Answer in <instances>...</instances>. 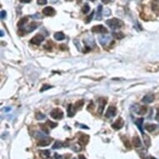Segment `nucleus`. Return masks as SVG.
Returning <instances> with one entry per match:
<instances>
[{"label": "nucleus", "instance_id": "obj_1", "mask_svg": "<svg viewBox=\"0 0 159 159\" xmlns=\"http://www.w3.org/2000/svg\"><path fill=\"white\" fill-rule=\"evenodd\" d=\"M106 24L108 27H110L112 30H115L122 28L123 25V23L120 19L114 17V19H108L106 21Z\"/></svg>", "mask_w": 159, "mask_h": 159}, {"label": "nucleus", "instance_id": "obj_2", "mask_svg": "<svg viewBox=\"0 0 159 159\" xmlns=\"http://www.w3.org/2000/svg\"><path fill=\"white\" fill-rule=\"evenodd\" d=\"M39 25V23H38L36 22L31 23L29 26H27L25 29H19V33H31V32L34 31L37 29L38 26Z\"/></svg>", "mask_w": 159, "mask_h": 159}, {"label": "nucleus", "instance_id": "obj_3", "mask_svg": "<svg viewBox=\"0 0 159 159\" xmlns=\"http://www.w3.org/2000/svg\"><path fill=\"white\" fill-rule=\"evenodd\" d=\"M50 116L54 119H57V120L62 119L63 117V112L60 108H55L50 112Z\"/></svg>", "mask_w": 159, "mask_h": 159}, {"label": "nucleus", "instance_id": "obj_4", "mask_svg": "<svg viewBox=\"0 0 159 159\" xmlns=\"http://www.w3.org/2000/svg\"><path fill=\"white\" fill-rule=\"evenodd\" d=\"M91 31H92V33H103V34L108 33V29L102 25L93 26V28H92Z\"/></svg>", "mask_w": 159, "mask_h": 159}, {"label": "nucleus", "instance_id": "obj_5", "mask_svg": "<svg viewBox=\"0 0 159 159\" xmlns=\"http://www.w3.org/2000/svg\"><path fill=\"white\" fill-rule=\"evenodd\" d=\"M117 113V108L114 106H109L108 108L107 109V111L105 112V117L107 118H112L116 115Z\"/></svg>", "mask_w": 159, "mask_h": 159}, {"label": "nucleus", "instance_id": "obj_6", "mask_svg": "<svg viewBox=\"0 0 159 159\" xmlns=\"http://www.w3.org/2000/svg\"><path fill=\"white\" fill-rule=\"evenodd\" d=\"M44 40V37L43 36L42 34H37L35 36L31 38L30 40V43L32 44H34V45H40L41 43Z\"/></svg>", "mask_w": 159, "mask_h": 159}, {"label": "nucleus", "instance_id": "obj_7", "mask_svg": "<svg viewBox=\"0 0 159 159\" xmlns=\"http://www.w3.org/2000/svg\"><path fill=\"white\" fill-rule=\"evenodd\" d=\"M123 125H124V121H123L121 117H119V118L115 121V122H113L112 124V128L115 130H119L122 128Z\"/></svg>", "mask_w": 159, "mask_h": 159}, {"label": "nucleus", "instance_id": "obj_8", "mask_svg": "<svg viewBox=\"0 0 159 159\" xmlns=\"http://www.w3.org/2000/svg\"><path fill=\"white\" fill-rule=\"evenodd\" d=\"M98 41L102 46H106L111 41V37L108 34H102L98 37Z\"/></svg>", "mask_w": 159, "mask_h": 159}, {"label": "nucleus", "instance_id": "obj_9", "mask_svg": "<svg viewBox=\"0 0 159 159\" xmlns=\"http://www.w3.org/2000/svg\"><path fill=\"white\" fill-rule=\"evenodd\" d=\"M99 105H98V112L99 113L100 115H102L103 113V111H104V108H105V105L107 104V100L105 98H100L99 100Z\"/></svg>", "mask_w": 159, "mask_h": 159}, {"label": "nucleus", "instance_id": "obj_10", "mask_svg": "<svg viewBox=\"0 0 159 159\" xmlns=\"http://www.w3.org/2000/svg\"><path fill=\"white\" fill-rule=\"evenodd\" d=\"M52 142V139L50 137H43V138L39 139V141L38 142V146H40V147H45V146H48Z\"/></svg>", "mask_w": 159, "mask_h": 159}, {"label": "nucleus", "instance_id": "obj_11", "mask_svg": "<svg viewBox=\"0 0 159 159\" xmlns=\"http://www.w3.org/2000/svg\"><path fill=\"white\" fill-rule=\"evenodd\" d=\"M43 13L46 16H54V15H55L56 11L52 7L48 6V7H46V8H44L43 9Z\"/></svg>", "mask_w": 159, "mask_h": 159}, {"label": "nucleus", "instance_id": "obj_12", "mask_svg": "<svg viewBox=\"0 0 159 159\" xmlns=\"http://www.w3.org/2000/svg\"><path fill=\"white\" fill-rule=\"evenodd\" d=\"M135 112H137V114H139V115H143L147 112V108L146 106H137L135 107Z\"/></svg>", "mask_w": 159, "mask_h": 159}, {"label": "nucleus", "instance_id": "obj_13", "mask_svg": "<svg viewBox=\"0 0 159 159\" xmlns=\"http://www.w3.org/2000/svg\"><path fill=\"white\" fill-rule=\"evenodd\" d=\"M154 95L152 94V93H149V94H147L145 95V96L143 98V102L144 103H151V102H153L154 101Z\"/></svg>", "mask_w": 159, "mask_h": 159}, {"label": "nucleus", "instance_id": "obj_14", "mask_svg": "<svg viewBox=\"0 0 159 159\" xmlns=\"http://www.w3.org/2000/svg\"><path fill=\"white\" fill-rule=\"evenodd\" d=\"M132 143L133 147H137V148L142 147V143H141V140H140L138 136H134V137H132Z\"/></svg>", "mask_w": 159, "mask_h": 159}, {"label": "nucleus", "instance_id": "obj_15", "mask_svg": "<svg viewBox=\"0 0 159 159\" xmlns=\"http://www.w3.org/2000/svg\"><path fill=\"white\" fill-rule=\"evenodd\" d=\"M146 70L149 73H157L159 71L158 65H149L146 67Z\"/></svg>", "mask_w": 159, "mask_h": 159}, {"label": "nucleus", "instance_id": "obj_16", "mask_svg": "<svg viewBox=\"0 0 159 159\" xmlns=\"http://www.w3.org/2000/svg\"><path fill=\"white\" fill-rule=\"evenodd\" d=\"M28 19H29L28 17H23L19 21V23H17V27L19 28V29H23V27L25 26V23H28Z\"/></svg>", "mask_w": 159, "mask_h": 159}, {"label": "nucleus", "instance_id": "obj_17", "mask_svg": "<svg viewBox=\"0 0 159 159\" xmlns=\"http://www.w3.org/2000/svg\"><path fill=\"white\" fill-rule=\"evenodd\" d=\"M39 156L43 159H48L50 157V152L48 150H41L39 152Z\"/></svg>", "mask_w": 159, "mask_h": 159}, {"label": "nucleus", "instance_id": "obj_18", "mask_svg": "<svg viewBox=\"0 0 159 159\" xmlns=\"http://www.w3.org/2000/svg\"><path fill=\"white\" fill-rule=\"evenodd\" d=\"M88 140H89V136L87 135V134H82L79 137V141L82 143L83 145H86L88 143Z\"/></svg>", "mask_w": 159, "mask_h": 159}, {"label": "nucleus", "instance_id": "obj_19", "mask_svg": "<svg viewBox=\"0 0 159 159\" xmlns=\"http://www.w3.org/2000/svg\"><path fill=\"white\" fill-rule=\"evenodd\" d=\"M75 108H74V106L73 104H69L68 107V117H73L74 114H75Z\"/></svg>", "mask_w": 159, "mask_h": 159}, {"label": "nucleus", "instance_id": "obj_20", "mask_svg": "<svg viewBox=\"0 0 159 159\" xmlns=\"http://www.w3.org/2000/svg\"><path fill=\"white\" fill-rule=\"evenodd\" d=\"M54 37L56 40L58 41H62L65 38V35L63 34V33H62V32H57L56 33H54Z\"/></svg>", "mask_w": 159, "mask_h": 159}, {"label": "nucleus", "instance_id": "obj_21", "mask_svg": "<svg viewBox=\"0 0 159 159\" xmlns=\"http://www.w3.org/2000/svg\"><path fill=\"white\" fill-rule=\"evenodd\" d=\"M143 139H144V143L146 145V147H149L151 146V138L150 137L147 135V134H144V132L143 133Z\"/></svg>", "mask_w": 159, "mask_h": 159}, {"label": "nucleus", "instance_id": "obj_22", "mask_svg": "<svg viewBox=\"0 0 159 159\" xmlns=\"http://www.w3.org/2000/svg\"><path fill=\"white\" fill-rule=\"evenodd\" d=\"M145 129H146L147 132H153V131L157 128V126L155 125V124H150V123H147L146 125H145Z\"/></svg>", "mask_w": 159, "mask_h": 159}, {"label": "nucleus", "instance_id": "obj_23", "mask_svg": "<svg viewBox=\"0 0 159 159\" xmlns=\"http://www.w3.org/2000/svg\"><path fill=\"white\" fill-rule=\"evenodd\" d=\"M143 118H138L135 121V123L136 125L137 126V128H138V129L141 131V132L143 133Z\"/></svg>", "mask_w": 159, "mask_h": 159}, {"label": "nucleus", "instance_id": "obj_24", "mask_svg": "<svg viewBox=\"0 0 159 159\" xmlns=\"http://www.w3.org/2000/svg\"><path fill=\"white\" fill-rule=\"evenodd\" d=\"M102 6L99 4L98 6V11H97V17L96 19L97 20H101L102 19Z\"/></svg>", "mask_w": 159, "mask_h": 159}, {"label": "nucleus", "instance_id": "obj_25", "mask_svg": "<svg viewBox=\"0 0 159 159\" xmlns=\"http://www.w3.org/2000/svg\"><path fill=\"white\" fill-rule=\"evenodd\" d=\"M84 105V101L83 100H78L77 102H76V103L74 104V108H75V110H80L81 108L83 107Z\"/></svg>", "mask_w": 159, "mask_h": 159}, {"label": "nucleus", "instance_id": "obj_26", "mask_svg": "<svg viewBox=\"0 0 159 159\" xmlns=\"http://www.w3.org/2000/svg\"><path fill=\"white\" fill-rule=\"evenodd\" d=\"M71 148L74 152H76V153H78V152L82 150V147H81V145L79 143H74L73 145H72Z\"/></svg>", "mask_w": 159, "mask_h": 159}, {"label": "nucleus", "instance_id": "obj_27", "mask_svg": "<svg viewBox=\"0 0 159 159\" xmlns=\"http://www.w3.org/2000/svg\"><path fill=\"white\" fill-rule=\"evenodd\" d=\"M62 147H63V143L62 142H60V141H56L52 147V149H58V148H61Z\"/></svg>", "mask_w": 159, "mask_h": 159}, {"label": "nucleus", "instance_id": "obj_28", "mask_svg": "<svg viewBox=\"0 0 159 159\" xmlns=\"http://www.w3.org/2000/svg\"><path fill=\"white\" fill-rule=\"evenodd\" d=\"M112 36H113L116 39H122V38H123L125 37V35H124V33H121V32H119V33H112Z\"/></svg>", "mask_w": 159, "mask_h": 159}, {"label": "nucleus", "instance_id": "obj_29", "mask_svg": "<svg viewBox=\"0 0 159 159\" xmlns=\"http://www.w3.org/2000/svg\"><path fill=\"white\" fill-rule=\"evenodd\" d=\"M89 10H90V7L89 5L87 4V3H85V4L83 5V8H82V12L84 13V14H87V13L89 12Z\"/></svg>", "mask_w": 159, "mask_h": 159}, {"label": "nucleus", "instance_id": "obj_30", "mask_svg": "<svg viewBox=\"0 0 159 159\" xmlns=\"http://www.w3.org/2000/svg\"><path fill=\"white\" fill-rule=\"evenodd\" d=\"M47 125H48L51 128H56V127L58 126V123L52 122V121H50V120H48V121H47Z\"/></svg>", "mask_w": 159, "mask_h": 159}, {"label": "nucleus", "instance_id": "obj_31", "mask_svg": "<svg viewBox=\"0 0 159 159\" xmlns=\"http://www.w3.org/2000/svg\"><path fill=\"white\" fill-rule=\"evenodd\" d=\"M52 86L51 85H48V84H44V85H43V87H41V89H40V92L42 93V92H44L46 90H48V89H50V88H52Z\"/></svg>", "mask_w": 159, "mask_h": 159}, {"label": "nucleus", "instance_id": "obj_32", "mask_svg": "<svg viewBox=\"0 0 159 159\" xmlns=\"http://www.w3.org/2000/svg\"><path fill=\"white\" fill-rule=\"evenodd\" d=\"M36 119L37 120H43L46 118V116L43 113H41V112H37L36 113Z\"/></svg>", "mask_w": 159, "mask_h": 159}, {"label": "nucleus", "instance_id": "obj_33", "mask_svg": "<svg viewBox=\"0 0 159 159\" xmlns=\"http://www.w3.org/2000/svg\"><path fill=\"white\" fill-rule=\"evenodd\" d=\"M152 8H153V10L155 13H159V4H158V3H153V7H152Z\"/></svg>", "mask_w": 159, "mask_h": 159}, {"label": "nucleus", "instance_id": "obj_34", "mask_svg": "<svg viewBox=\"0 0 159 159\" xmlns=\"http://www.w3.org/2000/svg\"><path fill=\"white\" fill-rule=\"evenodd\" d=\"M123 143H124L125 144V147H127L128 148H131V144H130V141L127 138V137H125L124 139H123Z\"/></svg>", "mask_w": 159, "mask_h": 159}, {"label": "nucleus", "instance_id": "obj_35", "mask_svg": "<svg viewBox=\"0 0 159 159\" xmlns=\"http://www.w3.org/2000/svg\"><path fill=\"white\" fill-rule=\"evenodd\" d=\"M93 15H94V11L92 12V13H90V15L87 17V19H86V20H87V21H86V23H88L89 22H91V20L93 19Z\"/></svg>", "mask_w": 159, "mask_h": 159}, {"label": "nucleus", "instance_id": "obj_36", "mask_svg": "<svg viewBox=\"0 0 159 159\" xmlns=\"http://www.w3.org/2000/svg\"><path fill=\"white\" fill-rule=\"evenodd\" d=\"M52 159H62V156H61V155H59L58 153H55L54 155H52Z\"/></svg>", "mask_w": 159, "mask_h": 159}, {"label": "nucleus", "instance_id": "obj_37", "mask_svg": "<svg viewBox=\"0 0 159 159\" xmlns=\"http://www.w3.org/2000/svg\"><path fill=\"white\" fill-rule=\"evenodd\" d=\"M37 3H38V4H39V5H45V4H47L48 1L47 0H37Z\"/></svg>", "mask_w": 159, "mask_h": 159}, {"label": "nucleus", "instance_id": "obj_38", "mask_svg": "<svg viewBox=\"0 0 159 159\" xmlns=\"http://www.w3.org/2000/svg\"><path fill=\"white\" fill-rule=\"evenodd\" d=\"M6 17H7V12L4 11V10H3V11H1V19H4Z\"/></svg>", "mask_w": 159, "mask_h": 159}, {"label": "nucleus", "instance_id": "obj_39", "mask_svg": "<svg viewBox=\"0 0 159 159\" xmlns=\"http://www.w3.org/2000/svg\"><path fill=\"white\" fill-rule=\"evenodd\" d=\"M104 14H105V16H109L111 14V11H110V9H108V8H106L105 10H104Z\"/></svg>", "mask_w": 159, "mask_h": 159}, {"label": "nucleus", "instance_id": "obj_40", "mask_svg": "<svg viewBox=\"0 0 159 159\" xmlns=\"http://www.w3.org/2000/svg\"><path fill=\"white\" fill-rule=\"evenodd\" d=\"M21 3H30L32 0H19Z\"/></svg>", "mask_w": 159, "mask_h": 159}, {"label": "nucleus", "instance_id": "obj_41", "mask_svg": "<svg viewBox=\"0 0 159 159\" xmlns=\"http://www.w3.org/2000/svg\"><path fill=\"white\" fill-rule=\"evenodd\" d=\"M156 120L159 122V109H157V115H156Z\"/></svg>", "mask_w": 159, "mask_h": 159}, {"label": "nucleus", "instance_id": "obj_42", "mask_svg": "<svg viewBox=\"0 0 159 159\" xmlns=\"http://www.w3.org/2000/svg\"><path fill=\"white\" fill-rule=\"evenodd\" d=\"M79 126H81L80 128H86V129H88V127L86 126V125H83V124H79Z\"/></svg>", "mask_w": 159, "mask_h": 159}, {"label": "nucleus", "instance_id": "obj_43", "mask_svg": "<svg viewBox=\"0 0 159 159\" xmlns=\"http://www.w3.org/2000/svg\"><path fill=\"white\" fill-rule=\"evenodd\" d=\"M78 158H79V159H87L85 157L83 156V155H79V156H78Z\"/></svg>", "mask_w": 159, "mask_h": 159}, {"label": "nucleus", "instance_id": "obj_44", "mask_svg": "<svg viewBox=\"0 0 159 159\" xmlns=\"http://www.w3.org/2000/svg\"><path fill=\"white\" fill-rule=\"evenodd\" d=\"M110 1H111V0H102V2L103 3H108Z\"/></svg>", "mask_w": 159, "mask_h": 159}, {"label": "nucleus", "instance_id": "obj_45", "mask_svg": "<svg viewBox=\"0 0 159 159\" xmlns=\"http://www.w3.org/2000/svg\"><path fill=\"white\" fill-rule=\"evenodd\" d=\"M33 17H38V19H39V17H41V16H40V15H38V13H37V14L33 15Z\"/></svg>", "mask_w": 159, "mask_h": 159}, {"label": "nucleus", "instance_id": "obj_46", "mask_svg": "<svg viewBox=\"0 0 159 159\" xmlns=\"http://www.w3.org/2000/svg\"><path fill=\"white\" fill-rule=\"evenodd\" d=\"M144 159H155V158H154V157H147L144 158Z\"/></svg>", "mask_w": 159, "mask_h": 159}, {"label": "nucleus", "instance_id": "obj_47", "mask_svg": "<svg viewBox=\"0 0 159 159\" xmlns=\"http://www.w3.org/2000/svg\"><path fill=\"white\" fill-rule=\"evenodd\" d=\"M0 33H1V37H3V30H1V32H0Z\"/></svg>", "mask_w": 159, "mask_h": 159}, {"label": "nucleus", "instance_id": "obj_48", "mask_svg": "<svg viewBox=\"0 0 159 159\" xmlns=\"http://www.w3.org/2000/svg\"><path fill=\"white\" fill-rule=\"evenodd\" d=\"M4 110H6V111H8V110H10V108H6V109H4Z\"/></svg>", "mask_w": 159, "mask_h": 159}, {"label": "nucleus", "instance_id": "obj_49", "mask_svg": "<svg viewBox=\"0 0 159 159\" xmlns=\"http://www.w3.org/2000/svg\"><path fill=\"white\" fill-rule=\"evenodd\" d=\"M89 1H93V2H94V1H95V0H89Z\"/></svg>", "mask_w": 159, "mask_h": 159}, {"label": "nucleus", "instance_id": "obj_50", "mask_svg": "<svg viewBox=\"0 0 159 159\" xmlns=\"http://www.w3.org/2000/svg\"><path fill=\"white\" fill-rule=\"evenodd\" d=\"M66 1H72V0H66Z\"/></svg>", "mask_w": 159, "mask_h": 159}, {"label": "nucleus", "instance_id": "obj_51", "mask_svg": "<svg viewBox=\"0 0 159 159\" xmlns=\"http://www.w3.org/2000/svg\"><path fill=\"white\" fill-rule=\"evenodd\" d=\"M73 159H76V158H73Z\"/></svg>", "mask_w": 159, "mask_h": 159}]
</instances>
